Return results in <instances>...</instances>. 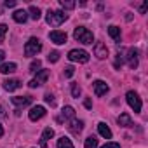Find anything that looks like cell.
I'll return each instance as SVG.
<instances>
[{"label": "cell", "instance_id": "6", "mask_svg": "<svg viewBox=\"0 0 148 148\" xmlns=\"http://www.w3.org/2000/svg\"><path fill=\"white\" fill-rule=\"evenodd\" d=\"M49 79V70H40V71H37V77L33 79V80H30V87L32 89H35V87H38V86H42V84H45V80Z\"/></svg>", "mask_w": 148, "mask_h": 148}, {"label": "cell", "instance_id": "3", "mask_svg": "<svg viewBox=\"0 0 148 148\" xmlns=\"http://www.w3.org/2000/svg\"><path fill=\"white\" fill-rule=\"evenodd\" d=\"M42 51V44L38 38L32 37L26 44H25V56H37L38 52Z\"/></svg>", "mask_w": 148, "mask_h": 148}, {"label": "cell", "instance_id": "28", "mask_svg": "<svg viewBox=\"0 0 148 148\" xmlns=\"http://www.w3.org/2000/svg\"><path fill=\"white\" fill-rule=\"evenodd\" d=\"M59 52L58 51H52V52H49V56H47V59H49V63H56L58 59H59Z\"/></svg>", "mask_w": 148, "mask_h": 148}, {"label": "cell", "instance_id": "14", "mask_svg": "<svg viewBox=\"0 0 148 148\" xmlns=\"http://www.w3.org/2000/svg\"><path fill=\"white\" fill-rule=\"evenodd\" d=\"M71 119H75V110H73V106H64L63 110H61V117H59V120H71Z\"/></svg>", "mask_w": 148, "mask_h": 148}, {"label": "cell", "instance_id": "8", "mask_svg": "<svg viewBox=\"0 0 148 148\" xmlns=\"http://www.w3.org/2000/svg\"><path fill=\"white\" fill-rule=\"evenodd\" d=\"M49 38H51L54 44H58V45L66 44V33H64V32H59V30L51 32V33H49Z\"/></svg>", "mask_w": 148, "mask_h": 148}, {"label": "cell", "instance_id": "26", "mask_svg": "<svg viewBox=\"0 0 148 148\" xmlns=\"http://www.w3.org/2000/svg\"><path fill=\"white\" fill-rule=\"evenodd\" d=\"M80 87H79V84H75V82H71V96L73 98H80Z\"/></svg>", "mask_w": 148, "mask_h": 148}, {"label": "cell", "instance_id": "24", "mask_svg": "<svg viewBox=\"0 0 148 148\" xmlns=\"http://www.w3.org/2000/svg\"><path fill=\"white\" fill-rule=\"evenodd\" d=\"M84 148H98V139H96V136H89V138L86 139Z\"/></svg>", "mask_w": 148, "mask_h": 148}, {"label": "cell", "instance_id": "13", "mask_svg": "<svg viewBox=\"0 0 148 148\" xmlns=\"http://www.w3.org/2000/svg\"><path fill=\"white\" fill-rule=\"evenodd\" d=\"M12 103H14L18 108L28 106V105H32V96H14V98H12Z\"/></svg>", "mask_w": 148, "mask_h": 148}, {"label": "cell", "instance_id": "35", "mask_svg": "<svg viewBox=\"0 0 148 148\" xmlns=\"http://www.w3.org/2000/svg\"><path fill=\"white\" fill-rule=\"evenodd\" d=\"M16 5V0H7L5 2V7H14Z\"/></svg>", "mask_w": 148, "mask_h": 148}, {"label": "cell", "instance_id": "15", "mask_svg": "<svg viewBox=\"0 0 148 148\" xmlns=\"http://www.w3.org/2000/svg\"><path fill=\"white\" fill-rule=\"evenodd\" d=\"M19 87H21V82H19L18 79H11V80H5V82H4V89L9 91V92L16 91V89H19Z\"/></svg>", "mask_w": 148, "mask_h": 148}, {"label": "cell", "instance_id": "7", "mask_svg": "<svg viewBox=\"0 0 148 148\" xmlns=\"http://www.w3.org/2000/svg\"><path fill=\"white\" fill-rule=\"evenodd\" d=\"M82 129H84V122H82V120H77V119H71V120L68 122V131H70L71 134H75V136H79V134L82 132Z\"/></svg>", "mask_w": 148, "mask_h": 148}, {"label": "cell", "instance_id": "19", "mask_svg": "<svg viewBox=\"0 0 148 148\" xmlns=\"http://www.w3.org/2000/svg\"><path fill=\"white\" fill-rule=\"evenodd\" d=\"M16 63H4L2 66H0V73H4V75H7V73H14L16 71Z\"/></svg>", "mask_w": 148, "mask_h": 148}, {"label": "cell", "instance_id": "36", "mask_svg": "<svg viewBox=\"0 0 148 148\" xmlns=\"http://www.w3.org/2000/svg\"><path fill=\"white\" fill-rule=\"evenodd\" d=\"M84 105H86V108H92V103H91V99H86V101H84Z\"/></svg>", "mask_w": 148, "mask_h": 148}, {"label": "cell", "instance_id": "34", "mask_svg": "<svg viewBox=\"0 0 148 148\" xmlns=\"http://www.w3.org/2000/svg\"><path fill=\"white\" fill-rule=\"evenodd\" d=\"M101 148H120V145H119V143H106V145H103Z\"/></svg>", "mask_w": 148, "mask_h": 148}, {"label": "cell", "instance_id": "4", "mask_svg": "<svg viewBox=\"0 0 148 148\" xmlns=\"http://www.w3.org/2000/svg\"><path fill=\"white\" fill-rule=\"evenodd\" d=\"M68 59L70 61H77V63H87L89 61V52L84 49H73L68 52Z\"/></svg>", "mask_w": 148, "mask_h": 148}, {"label": "cell", "instance_id": "20", "mask_svg": "<svg viewBox=\"0 0 148 148\" xmlns=\"http://www.w3.org/2000/svg\"><path fill=\"white\" fill-rule=\"evenodd\" d=\"M108 33H110V37H112L117 44L120 42V28H119V26H115V25L108 26Z\"/></svg>", "mask_w": 148, "mask_h": 148}, {"label": "cell", "instance_id": "1", "mask_svg": "<svg viewBox=\"0 0 148 148\" xmlns=\"http://www.w3.org/2000/svg\"><path fill=\"white\" fill-rule=\"evenodd\" d=\"M73 37H75V40H79V42L84 44V45H91V44L94 42L92 32H89V30L84 28V26H77L75 32H73Z\"/></svg>", "mask_w": 148, "mask_h": 148}, {"label": "cell", "instance_id": "16", "mask_svg": "<svg viewBox=\"0 0 148 148\" xmlns=\"http://www.w3.org/2000/svg\"><path fill=\"white\" fill-rule=\"evenodd\" d=\"M117 122H119V125H122V127H132L134 124H132V119L129 117V113H120V117L117 119Z\"/></svg>", "mask_w": 148, "mask_h": 148}, {"label": "cell", "instance_id": "23", "mask_svg": "<svg viewBox=\"0 0 148 148\" xmlns=\"http://www.w3.org/2000/svg\"><path fill=\"white\" fill-rule=\"evenodd\" d=\"M28 11H30V18H32V19H35V21H38V19H40V16H42V14H40V9H38V7L30 5V9H28Z\"/></svg>", "mask_w": 148, "mask_h": 148}, {"label": "cell", "instance_id": "17", "mask_svg": "<svg viewBox=\"0 0 148 148\" xmlns=\"http://www.w3.org/2000/svg\"><path fill=\"white\" fill-rule=\"evenodd\" d=\"M98 131H99V134H101L105 139H112V131H110V127H108L105 122H99V124H98Z\"/></svg>", "mask_w": 148, "mask_h": 148}, {"label": "cell", "instance_id": "32", "mask_svg": "<svg viewBox=\"0 0 148 148\" xmlns=\"http://www.w3.org/2000/svg\"><path fill=\"white\" fill-rule=\"evenodd\" d=\"M44 99H45V101H47V103H49L51 106H54V105H56V101H54V96H52L51 92H47V94L44 96Z\"/></svg>", "mask_w": 148, "mask_h": 148}, {"label": "cell", "instance_id": "33", "mask_svg": "<svg viewBox=\"0 0 148 148\" xmlns=\"http://www.w3.org/2000/svg\"><path fill=\"white\" fill-rule=\"evenodd\" d=\"M138 9H139V12H141V14H145V12H146V9H148V4H146V2H143V4H139V5H138Z\"/></svg>", "mask_w": 148, "mask_h": 148}, {"label": "cell", "instance_id": "21", "mask_svg": "<svg viewBox=\"0 0 148 148\" xmlns=\"http://www.w3.org/2000/svg\"><path fill=\"white\" fill-rule=\"evenodd\" d=\"M51 138H54V131L51 129V127H47V129H44V132H42V148H45L47 146V139H51Z\"/></svg>", "mask_w": 148, "mask_h": 148}, {"label": "cell", "instance_id": "22", "mask_svg": "<svg viewBox=\"0 0 148 148\" xmlns=\"http://www.w3.org/2000/svg\"><path fill=\"white\" fill-rule=\"evenodd\" d=\"M58 148H73V143H71V139L63 136V138L58 139Z\"/></svg>", "mask_w": 148, "mask_h": 148}, {"label": "cell", "instance_id": "2", "mask_svg": "<svg viewBox=\"0 0 148 148\" xmlns=\"http://www.w3.org/2000/svg\"><path fill=\"white\" fill-rule=\"evenodd\" d=\"M66 19H68V14H64L63 11H51V9H49V12H47V16H45V21H47L51 26H59V25H63Z\"/></svg>", "mask_w": 148, "mask_h": 148}, {"label": "cell", "instance_id": "31", "mask_svg": "<svg viewBox=\"0 0 148 148\" xmlns=\"http://www.w3.org/2000/svg\"><path fill=\"white\" fill-rule=\"evenodd\" d=\"M73 73H75V68H73V66H66V68H64V77H66V79H70Z\"/></svg>", "mask_w": 148, "mask_h": 148}, {"label": "cell", "instance_id": "5", "mask_svg": "<svg viewBox=\"0 0 148 148\" xmlns=\"http://www.w3.org/2000/svg\"><path fill=\"white\" fill-rule=\"evenodd\" d=\"M125 99H127V105H129L136 113L141 112V98H139L134 91H129V92L125 94Z\"/></svg>", "mask_w": 148, "mask_h": 148}, {"label": "cell", "instance_id": "11", "mask_svg": "<svg viewBox=\"0 0 148 148\" xmlns=\"http://www.w3.org/2000/svg\"><path fill=\"white\" fill-rule=\"evenodd\" d=\"M44 115H45V108H44V106H33V108L30 110V113H28L30 120H33V122H37V120L42 119Z\"/></svg>", "mask_w": 148, "mask_h": 148}, {"label": "cell", "instance_id": "29", "mask_svg": "<svg viewBox=\"0 0 148 148\" xmlns=\"http://www.w3.org/2000/svg\"><path fill=\"white\" fill-rule=\"evenodd\" d=\"M40 66H42V63H40V59H35L32 64H30V71H40Z\"/></svg>", "mask_w": 148, "mask_h": 148}, {"label": "cell", "instance_id": "9", "mask_svg": "<svg viewBox=\"0 0 148 148\" xmlns=\"http://www.w3.org/2000/svg\"><path fill=\"white\" fill-rule=\"evenodd\" d=\"M94 56L98 59H105L108 56V47L103 42H96V45H94Z\"/></svg>", "mask_w": 148, "mask_h": 148}, {"label": "cell", "instance_id": "39", "mask_svg": "<svg viewBox=\"0 0 148 148\" xmlns=\"http://www.w3.org/2000/svg\"><path fill=\"white\" fill-rule=\"evenodd\" d=\"M4 115H5V113H4V108L0 106V117H4Z\"/></svg>", "mask_w": 148, "mask_h": 148}, {"label": "cell", "instance_id": "27", "mask_svg": "<svg viewBox=\"0 0 148 148\" xmlns=\"http://www.w3.org/2000/svg\"><path fill=\"white\" fill-rule=\"evenodd\" d=\"M124 58H125V56H124V51H120V52L117 54V59H115V68H117V70L122 66V63H124Z\"/></svg>", "mask_w": 148, "mask_h": 148}, {"label": "cell", "instance_id": "37", "mask_svg": "<svg viewBox=\"0 0 148 148\" xmlns=\"http://www.w3.org/2000/svg\"><path fill=\"white\" fill-rule=\"evenodd\" d=\"M4 58H5V52H4L2 49H0V63H2V61H4Z\"/></svg>", "mask_w": 148, "mask_h": 148}, {"label": "cell", "instance_id": "12", "mask_svg": "<svg viewBox=\"0 0 148 148\" xmlns=\"http://www.w3.org/2000/svg\"><path fill=\"white\" fill-rule=\"evenodd\" d=\"M108 84L106 82H103V80H96L94 82V94L96 96H105L106 92H108Z\"/></svg>", "mask_w": 148, "mask_h": 148}, {"label": "cell", "instance_id": "18", "mask_svg": "<svg viewBox=\"0 0 148 148\" xmlns=\"http://www.w3.org/2000/svg\"><path fill=\"white\" fill-rule=\"evenodd\" d=\"M12 19H14L16 23H25V21L28 19V12L23 11V9H19V11H16V12L12 14Z\"/></svg>", "mask_w": 148, "mask_h": 148}, {"label": "cell", "instance_id": "25", "mask_svg": "<svg viewBox=\"0 0 148 148\" xmlns=\"http://www.w3.org/2000/svg\"><path fill=\"white\" fill-rule=\"evenodd\" d=\"M59 4H61L63 9H68V11L75 7V2H73V0H59Z\"/></svg>", "mask_w": 148, "mask_h": 148}, {"label": "cell", "instance_id": "38", "mask_svg": "<svg viewBox=\"0 0 148 148\" xmlns=\"http://www.w3.org/2000/svg\"><path fill=\"white\" fill-rule=\"evenodd\" d=\"M4 136V127H2V124H0V138Z\"/></svg>", "mask_w": 148, "mask_h": 148}, {"label": "cell", "instance_id": "10", "mask_svg": "<svg viewBox=\"0 0 148 148\" xmlns=\"http://www.w3.org/2000/svg\"><path fill=\"white\" fill-rule=\"evenodd\" d=\"M127 64H129L132 70L138 68V49L131 47V49L127 51Z\"/></svg>", "mask_w": 148, "mask_h": 148}, {"label": "cell", "instance_id": "30", "mask_svg": "<svg viewBox=\"0 0 148 148\" xmlns=\"http://www.w3.org/2000/svg\"><path fill=\"white\" fill-rule=\"evenodd\" d=\"M5 35H7V26L5 25H0V42H4Z\"/></svg>", "mask_w": 148, "mask_h": 148}]
</instances>
